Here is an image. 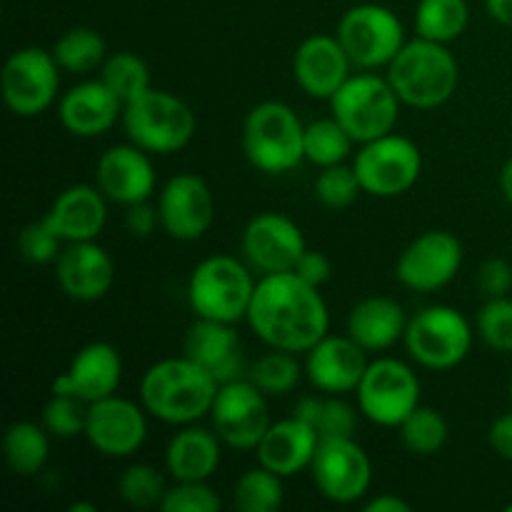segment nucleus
Masks as SVG:
<instances>
[{"label":"nucleus","mask_w":512,"mask_h":512,"mask_svg":"<svg viewBox=\"0 0 512 512\" xmlns=\"http://www.w3.org/2000/svg\"><path fill=\"white\" fill-rule=\"evenodd\" d=\"M490 445L500 458L512 463V413L500 415L493 425H490Z\"/></svg>","instance_id":"09e8293b"},{"label":"nucleus","mask_w":512,"mask_h":512,"mask_svg":"<svg viewBox=\"0 0 512 512\" xmlns=\"http://www.w3.org/2000/svg\"><path fill=\"white\" fill-rule=\"evenodd\" d=\"M185 355L203 365L218 380V385L243 380V375L248 373L243 345L230 323L198 318V323L185 335Z\"/></svg>","instance_id":"5701e85b"},{"label":"nucleus","mask_w":512,"mask_h":512,"mask_svg":"<svg viewBox=\"0 0 512 512\" xmlns=\"http://www.w3.org/2000/svg\"><path fill=\"white\" fill-rule=\"evenodd\" d=\"M353 168L365 193L375 198H395L418 183L423 155L413 140L388 133L363 143Z\"/></svg>","instance_id":"1a4fd4ad"},{"label":"nucleus","mask_w":512,"mask_h":512,"mask_svg":"<svg viewBox=\"0 0 512 512\" xmlns=\"http://www.w3.org/2000/svg\"><path fill=\"white\" fill-rule=\"evenodd\" d=\"M368 365L365 348H360L350 335L348 338L325 335L308 350L305 373L320 393L343 395L358 390Z\"/></svg>","instance_id":"412c9836"},{"label":"nucleus","mask_w":512,"mask_h":512,"mask_svg":"<svg viewBox=\"0 0 512 512\" xmlns=\"http://www.w3.org/2000/svg\"><path fill=\"white\" fill-rule=\"evenodd\" d=\"M460 265H463L460 240L445 230H428L403 250L395 275L405 288L435 293L458 275Z\"/></svg>","instance_id":"2eb2a0df"},{"label":"nucleus","mask_w":512,"mask_h":512,"mask_svg":"<svg viewBox=\"0 0 512 512\" xmlns=\"http://www.w3.org/2000/svg\"><path fill=\"white\" fill-rule=\"evenodd\" d=\"M165 512H218L220 498L205 480H183L165 493Z\"/></svg>","instance_id":"79ce46f5"},{"label":"nucleus","mask_w":512,"mask_h":512,"mask_svg":"<svg viewBox=\"0 0 512 512\" xmlns=\"http://www.w3.org/2000/svg\"><path fill=\"white\" fill-rule=\"evenodd\" d=\"M53 58L68 73H90L105 63V40L93 28H70L55 40Z\"/></svg>","instance_id":"2f4dec72"},{"label":"nucleus","mask_w":512,"mask_h":512,"mask_svg":"<svg viewBox=\"0 0 512 512\" xmlns=\"http://www.w3.org/2000/svg\"><path fill=\"white\" fill-rule=\"evenodd\" d=\"M400 98L388 78L350 75L343 88L330 98L333 118L343 125L355 143H370L393 133L398 123Z\"/></svg>","instance_id":"0eeeda50"},{"label":"nucleus","mask_w":512,"mask_h":512,"mask_svg":"<svg viewBox=\"0 0 512 512\" xmlns=\"http://www.w3.org/2000/svg\"><path fill=\"white\" fill-rule=\"evenodd\" d=\"M123 125L138 148L168 155L190 143L195 133V115L188 103L168 90L148 88L123 105Z\"/></svg>","instance_id":"423d86ee"},{"label":"nucleus","mask_w":512,"mask_h":512,"mask_svg":"<svg viewBox=\"0 0 512 512\" xmlns=\"http://www.w3.org/2000/svg\"><path fill=\"white\" fill-rule=\"evenodd\" d=\"M95 180L105 198L120 205L143 203L155 190L153 163L135 143L105 150L98 160Z\"/></svg>","instance_id":"b1692460"},{"label":"nucleus","mask_w":512,"mask_h":512,"mask_svg":"<svg viewBox=\"0 0 512 512\" xmlns=\"http://www.w3.org/2000/svg\"><path fill=\"white\" fill-rule=\"evenodd\" d=\"M118 493L130 508L148 510L155 505L163 503L165 498V480L153 465H130L125 468V473L120 475Z\"/></svg>","instance_id":"4c0bfd02"},{"label":"nucleus","mask_w":512,"mask_h":512,"mask_svg":"<svg viewBox=\"0 0 512 512\" xmlns=\"http://www.w3.org/2000/svg\"><path fill=\"white\" fill-rule=\"evenodd\" d=\"M490 18L512 28V0H485Z\"/></svg>","instance_id":"603ef678"},{"label":"nucleus","mask_w":512,"mask_h":512,"mask_svg":"<svg viewBox=\"0 0 512 512\" xmlns=\"http://www.w3.org/2000/svg\"><path fill=\"white\" fill-rule=\"evenodd\" d=\"M158 223H160V210L153 208L148 200L128 205L125 225H128V230L135 235V238H148V235H153V230L158 228Z\"/></svg>","instance_id":"de8ad7c7"},{"label":"nucleus","mask_w":512,"mask_h":512,"mask_svg":"<svg viewBox=\"0 0 512 512\" xmlns=\"http://www.w3.org/2000/svg\"><path fill=\"white\" fill-rule=\"evenodd\" d=\"M58 68L60 65L48 50L35 45L15 50L0 78L5 105L20 118H33L48 110L58 95Z\"/></svg>","instance_id":"f8f14e48"},{"label":"nucleus","mask_w":512,"mask_h":512,"mask_svg":"<svg viewBox=\"0 0 512 512\" xmlns=\"http://www.w3.org/2000/svg\"><path fill=\"white\" fill-rule=\"evenodd\" d=\"M160 225L175 240H198L213 225L215 200L200 175L180 173L160 190Z\"/></svg>","instance_id":"f3484780"},{"label":"nucleus","mask_w":512,"mask_h":512,"mask_svg":"<svg viewBox=\"0 0 512 512\" xmlns=\"http://www.w3.org/2000/svg\"><path fill=\"white\" fill-rule=\"evenodd\" d=\"M303 230L280 213H260L243 233V253L263 275L290 273L305 253Z\"/></svg>","instance_id":"a211bd4d"},{"label":"nucleus","mask_w":512,"mask_h":512,"mask_svg":"<svg viewBox=\"0 0 512 512\" xmlns=\"http://www.w3.org/2000/svg\"><path fill=\"white\" fill-rule=\"evenodd\" d=\"M458 63L445 43L418 38L405 43L390 60L388 80L400 103L413 108H438L453 98L458 88Z\"/></svg>","instance_id":"7ed1b4c3"},{"label":"nucleus","mask_w":512,"mask_h":512,"mask_svg":"<svg viewBox=\"0 0 512 512\" xmlns=\"http://www.w3.org/2000/svg\"><path fill=\"white\" fill-rule=\"evenodd\" d=\"M55 278L60 290L75 303H95L113 288L115 265L108 250L95 240L68 243L55 260Z\"/></svg>","instance_id":"6ab92c4d"},{"label":"nucleus","mask_w":512,"mask_h":512,"mask_svg":"<svg viewBox=\"0 0 512 512\" xmlns=\"http://www.w3.org/2000/svg\"><path fill=\"white\" fill-rule=\"evenodd\" d=\"M248 380L265 395H288L300 383V363L288 350L273 348L248 368Z\"/></svg>","instance_id":"c9c22d12"},{"label":"nucleus","mask_w":512,"mask_h":512,"mask_svg":"<svg viewBox=\"0 0 512 512\" xmlns=\"http://www.w3.org/2000/svg\"><path fill=\"white\" fill-rule=\"evenodd\" d=\"M85 405L88 403L73 398V395L53 393V398L43 408L45 430L63 440L78 438L80 433H85V420H88V408Z\"/></svg>","instance_id":"58836bf2"},{"label":"nucleus","mask_w":512,"mask_h":512,"mask_svg":"<svg viewBox=\"0 0 512 512\" xmlns=\"http://www.w3.org/2000/svg\"><path fill=\"white\" fill-rule=\"evenodd\" d=\"M468 0H420L415 10V30L420 38L450 43L468 28Z\"/></svg>","instance_id":"7c9ffc66"},{"label":"nucleus","mask_w":512,"mask_h":512,"mask_svg":"<svg viewBox=\"0 0 512 512\" xmlns=\"http://www.w3.org/2000/svg\"><path fill=\"white\" fill-rule=\"evenodd\" d=\"M43 218L63 243L95 240L108 218L103 190L93 185H73L53 200Z\"/></svg>","instance_id":"393cba45"},{"label":"nucleus","mask_w":512,"mask_h":512,"mask_svg":"<svg viewBox=\"0 0 512 512\" xmlns=\"http://www.w3.org/2000/svg\"><path fill=\"white\" fill-rule=\"evenodd\" d=\"M318 445L320 435L313 425L298 418H288L280 423H270L268 433L263 435L255 450H258V460L263 468L273 470L280 478H290L303 468H310Z\"/></svg>","instance_id":"bb28decb"},{"label":"nucleus","mask_w":512,"mask_h":512,"mask_svg":"<svg viewBox=\"0 0 512 512\" xmlns=\"http://www.w3.org/2000/svg\"><path fill=\"white\" fill-rule=\"evenodd\" d=\"M400 438L415 455H433L448 440V423L435 408H418L400 423Z\"/></svg>","instance_id":"e433bc0d"},{"label":"nucleus","mask_w":512,"mask_h":512,"mask_svg":"<svg viewBox=\"0 0 512 512\" xmlns=\"http://www.w3.org/2000/svg\"><path fill=\"white\" fill-rule=\"evenodd\" d=\"M165 465L178 483L208 480L220 465L218 435L203 428L180 430L165 450Z\"/></svg>","instance_id":"c85d7f7f"},{"label":"nucleus","mask_w":512,"mask_h":512,"mask_svg":"<svg viewBox=\"0 0 512 512\" xmlns=\"http://www.w3.org/2000/svg\"><path fill=\"white\" fill-rule=\"evenodd\" d=\"M360 190H363V185H360L355 168H348L343 163L323 168V173L315 180V195H318V200L335 210L353 205L358 200Z\"/></svg>","instance_id":"ea45409f"},{"label":"nucleus","mask_w":512,"mask_h":512,"mask_svg":"<svg viewBox=\"0 0 512 512\" xmlns=\"http://www.w3.org/2000/svg\"><path fill=\"white\" fill-rule=\"evenodd\" d=\"M508 512H512V505H508Z\"/></svg>","instance_id":"4d7b16f0"},{"label":"nucleus","mask_w":512,"mask_h":512,"mask_svg":"<svg viewBox=\"0 0 512 512\" xmlns=\"http://www.w3.org/2000/svg\"><path fill=\"white\" fill-rule=\"evenodd\" d=\"M500 190H503L505 198L512 203V158L503 165V170H500Z\"/></svg>","instance_id":"864d4df0"},{"label":"nucleus","mask_w":512,"mask_h":512,"mask_svg":"<svg viewBox=\"0 0 512 512\" xmlns=\"http://www.w3.org/2000/svg\"><path fill=\"white\" fill-rule=\"evenodd\" d=\"M478 333L498 353H512V300L490 298L478 313Z\"/></svg>","instance_id":"a19ab883"},{"label":"nucleus","mask_w":512,"mask_h":512,"mask_svg":"<svg viewBox=\"0 0 512 512\" xmlns=\"http://www.w3.org/2000/svg\"><path fill=\"white\" fill-rule=\"evenodd\" d=\"M408 318L393 298H365L350 310L348 335L365 350H388L405 338Z\"/></svg>","instance_id":"cd10ccee"},{"label":"nucleus","mask_w":512,"mask_h":512,"mask_svg":"<svg viewBox=\"0 0 512 512\" xmlns=\"http://www.w3.org/2000/svg\"><path fill=\"white\" fill-rule=\"evenodd\" d=\"M123 103L103 80L73 85L60 100V123L78 138H95L115 125Z\"/></svg>","instance_id":"a878e982"},{"label":"nucleus","mask_w":512,"mask_h":512,"mask_svg":"<svg viewBox=\"0 0 512 512\" xmlns=\"http://www.w3.org/2000/svg\"><path fill=\"white\" fill-rule=\"evenodd\" d=\"M310 470L320 493L333 503H355L373 483L368 453L353 438L320 440Z\"/></svg>","instance_id":"4468645a"},{"label":"nucleus","mask_w":512,"mask_h":512,"mask_svg":"<svg viewBox=\"0 0 512 512\" xmlns=\"http://www.w3.org/2000/svg\"><path fill=\"white\" fill-rule=\"evenodd\" d=\"M323 403L325 398H318V395H305V398H300L298 403H295L293 418L303 420V423L313 425L315 428V423H318L320 418V410H323Z\"/></svg>","instance_id":"8fccbe9b"},{"label":"nucleus","mask_w":512,"mask_h":512,"mask_svg":"<svg viewBox=\"0 0 512 512\" xmlns=\"http://www.w3.org/2000/svg\"><path fill=\"white\" fill-rule=\"evenodd\" d=\"M243 148L260 173H288L305 158V125L290 105L268 100L245 118Z\"/></svg>","instance_id":"20e7f679"},{"label":"nucleus","mask_w":512,"mask_h":512,"mask_svg":"<svg viewBox=\"0 0 512 512\" xmlns=\"http://www.w3.org/2000/svg\"><path fill=\"white\" fill-rule=\"evenodd\" d=\"M60 243H63V240H60V235L45 223V218L30 223L28 228L20 230L18 235L20 258H25L33 265H45L58 260Z\"/></svg>","instance_id":"37998d69"},{"label":"nucleus","mask_w":512,"mask_h":512,"mask_svg":"<svg viewBox=\"0 0 512 512\" xmlns=\"http://www.w3.org/2000/svg\"><path fill=\"white\" fill-rule=\"evenodd\" d=\"M123 375L120 353L108 343H90L75 353L68 370L53 380V393L73 395L83 403H98V400L115 395Z\"/></svg>","instance_id":"aec40b11"},{"label":"nucleus","mask_w":512,"mask_h":512,"mask_svg":"<svg viewBox=\"0 0 512 512\" xmlns=\"http://www.w3.org/2000/svg\"><path fill=\"white\" fill-rule=\"evenodd\" d=\"M355 428H358V415L350 408L345 400H340L338 395L333 398H325L323 410H320V418L315 423L320 440L325 438H353Z\"/></svg>","instance_id":"c03bdc74"},{"label":"nucleus","mask_w":512,"mask_h":512,"mask_svg":"<svg viewBox=\"0 0 512 512\" xmlns=\"http://www.w3.org/2000/svg\"><path fill=\"white\" fill-rule=\"evenodd\" d=\"M248 323L270 348L308 353L328 335L330 313L318 288L300 280L290 270L260 278L250 300Z\"/></svg>","instance_id":"f257e3e1"},{"label":"nucleus","mask_w":512,"mask_h":512,"mask_svg":"<svg viewBox=\"0 0 512 512\" xmlns=\"http://www.w3.org/2000/svg\"><path fill=\"white\" fill-rule=\"evenodd\" d=\"M253 278L240 260L230 255H213L195 265L188 283L190 308L198 318L235 325L248 318L255 293Z\"/></svg>","instance_id":"39448f33"},{"label":"nucleus","mask_w":512,"mask_h":512,"mask_svg":"<svg viewBox=\"0 0 512 512\" xmlns=\"http://www.w3.org/2000/svg\"><path fill=\"white\" fill-rule=\"evenodd\" d=\"M215 435L225 445L238 450H255L270 428L265 393L250 380L220 385L215 403L210 408Z\"/></svg>","instance_id":"ddd939ff"},{"label":"nucleus","mask_w":512,"mask_h":512,"mask_svg":"<svg viewBox=\"0 0 512 512\" xmlns=\"http://www.w3.org/2000/svg\"><path fill=\"white\" fill-rule=\"evenodd\" d=\"M83 435L98 453L108 458H128L138 453L140 445L148 438V423H145V413L133 400L108 395L88 405Z\"/></svg>","instance_id":"dca6fc26"},{"label":"nucleus","mask_w":512,"mask_h":512,"mask_svg":"<svg viewBox=\"0 0 512 512\" xmlns=\"http://www.w3.org/2000/svg\"><path fill=\"white\" fill-rule=\"evenodd\" d=\"M353 143L355 140L350 138L348 130L335 118H323L305 125V158L320 168L343 163L350 155Z\"/></svg>","instance_id":"72a5a7b5"},{"label":"nucleus","mask_w":512,"mask_h":512,"mask_svg":"<svg viewBox=\"0 0 512 512\" xmlns=\"http://www.w3.org/2000/svg\"><path fill=\"white\" fill-rule=\"evenodd\" d=\"M235 508L243 512H273L283 505V478L268 468L248 470L233 488Z\"/></svg>","instance_id":"f704fd0d"},{"label":"nucleus","mask_w":512,"mask_h":512,"mask_svg":"<svg viewBox=\"0 0 512 512\" xmlns=\"http://www.w3.org/2000/svg\"><path fill=\"white\" fill-rule=\"evenodd\" d=\"M350 55L338 35H310L295 53L293 73L310 98L330 100L350 78Z\"/></svg>","instance_id":"4be33fe9"},{"label":"nucleus","mask_w":512,"mask_h":512,"mask_svg":"<svg viewBox=\"0 0 512 512\" xmlns=\"http://www.w3.org/2000/svg\"><path fill=\"white\" fill-rule=\"evenodd\" d=\"M405 345L415 363L430 370H450L473 348L470 323L450 305H430L408 320Z\"/></svg>","instance_id":"6e6552de"},{"label":"nucleus","mask_w":512,"mask_h":512,"mask_svg":"<svg viewBox=\"0 0 512 512\" xmlns=\"http://www.w3.org/2000/svg\"><path fill=\"white\" fill-rule=\"evenodd\" d=\"M293 273L298 275L300 280H305L308 285H313V288H320V285L328 283L330 275H333V265H330L328 255L325 253H318V250H305V253L300 255Z\"/></svg>","instance_id":"49530a36"},{"label":"nucleus","mask_w":512,"mask_h":512,"mask_svg":"<svg viewBox=\"0 0 512 512\" xmlns=\"http://www.w3.org/2000/svg\"><path fill=\"white\" fill-rule=\"evenodd\" d=\"M360 413L383 428H400L420 405V380L395 358H380L368 365L358 385Z\"/></svg>","instance_id":"9d476101"},{"label":"nucleus","mask_w":512,"mask_h":512,"mask_svg":"<svg viewBox=\"0 0 512 512\" xmlns=\"http://www.w3.org/2000/svg\"><path fill=\"white\" fill-rule=\"evenodd\" d=\"M3 453L5 463H8V468L13 470L15 475L30 478V475L40 473L43 465L48 463V435H45V430L40 428V425L20 420V423H13L5 430Z\"/></svg>","instance_id":"c756f323"},{"label":"nucleus","mask_w":512,"mask_h":512,"mask_svg":"<svg viewBox=\"0 0 512 512\" xmlns=\"http://www.w3.org/2000/svg\"><path fill=\"white\" fill-rule=\"evenodd\" d=\"M218 390V380L203 365L183 355L150 365L140 383V400L158 420L188 425L210 413Z\"/></svg>","instance_id":"f03ea898"},{"label":"nucleus","mask_w":512,"mask_h":512,"mask_svg":"<svg viewBox=\"0 0 512 512\" xmlns=\"http://www.w3.org/2000/svg\"><path fill=\"white\" fill-rule=\"evenodd\" d=\"M510 400H512V380H510Z\"/></svg>","instance_id":"6e6d98bb"},{"label":"nucleus","mask_w":512,"mask_h":512,"mask_svg":"<svg viewBox=\"0 0 512 512\" xmlns=\"http://www.w3.org/2000/svg\"><path fill=\"white\" fill-rule=\"evenodd\" d=\"M338 40L353 65L360 68H380L405 45V30L398 15L383 5H355L340 18Z\"/></svg>","instance_id":"9b49d317"},{"label":"nucleus","mask_w":512,"mask_h":512,"mask_svg":"<svg viewBox=\"0 0 512 512\" xmlns=\"http://www.w3.org/2000/svg\"><path fill=\"white\" fill-rule=\"evenodd\" d=\"M480 293L485 298H505L512 290V265L505 258H488L475 275Z\"/></svg>","instance_id":"a18cd8bd"},{"label":"nucleus","mask_w":512,"mask_h":512,"mask_svg":"<svg viewBox=\"0 0 512 512\" xmlns=\"http://www.w3.org/2000/svg\"><path fill=\"white\" fill-rule=\"evenodd\" d=\"M70 512H95V505L75 503V505H70Z\"/></svg>","instance_id":"5fc2aeb1"},{"label":"nucleus","mask_w":512,"mask_h":512,"mask_svg":"<svg viewBox=\"0 0 512 512\" xmlns=\"http://www.w3.org/2000/svg\"><path fill=\"white\" fill-rule=\"evenodd\" d=\"M365 510L368 512H410V503H405V500L398 498V495L385 493V495H378V498L370 500V503L365 505Z\"/></svg>","instance_id":"3c124183"},{"label":"nucleus","mask_w":512,"mask_h":512,"mask_svg":"<svg viewBox=\"0 0 512 512\" xmlns=\"http://www.w3.org/2000/svg\"><path fill=\"white\" fill-rule=\"evenodd\" d=\"M100 80L125 105L150 88V70L143 58H138L135 53H128V50H120V53L108 55L105 63L100 65Z\"/></svg>","instance_id":"473e14b6"}]
</instances>
